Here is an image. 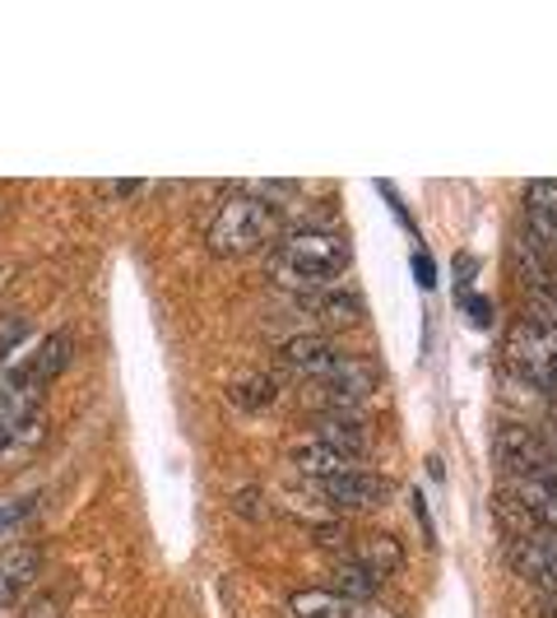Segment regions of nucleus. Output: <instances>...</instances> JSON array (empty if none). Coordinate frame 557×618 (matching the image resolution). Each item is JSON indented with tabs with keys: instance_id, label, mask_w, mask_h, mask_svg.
Instances as JSON below:
<instances>
[{
	"instance_id": "obj_19",
	"label": "nucleus",
	"mask_w": 557,
	"mask_h": 618,
	"mask_svg": "<svg viewBox=\"0 0 557 618\" xmlns=\"http://www.w3.org/2000/svg\"><path fill=\"white\" fill-rule=\"evenodd\" d=\"M65 363H70V335H65V331H61V335H47L42 349L28 358V368H33V376H38L42 386L57 382V376L65 372Z\"/></svg>"
},
{
	"instance_id": "obj_14",
	"label": "nucleus",
	"mask_w": 557,
	"mask_h": 618,
	"mask_svg": "<svg viewBox=\"0 0 557 618\" xmlns=\"http://www.w3.org/2000/svg\"><path fill=\"white\" fill-rule=\"evenodd\" d=\"M293 466H298V470L311 479V484H317V479H335V474L358 470V460H348V456H339V452H330L325 442L307 437V442L293 446Z\"/></svg>"
},
{
	"instance_id": "obj_10",
	"label": "nucleus",
	"mask_w": 557,
	"mask_h": 618,
	"mask_svg": "<svg viewBox=\"0 0 557 618\" xmlns=\"http://www.w3.org/2000/svg\"><path fill=\"white\" fill-rule=\"evenodd\" d=\"M311 437L325 442L330 452H339L348 460H358L362 466V456L372 452V433H368V423L358 419V409H325V415L317 419V428H311Z\"/></svg>"
},
{
	"instance_id": "obj_21",
	"label": "nucleus",
	"mask_w": 557,
	"mask_h": 618,
	"mask_svg": "<svg viewBox=\"0 0 557 618\" xmlns=\"http://www.w3.org/2000/svg\"><path fill=\"white\" fill-rule=\"evenodd\" d=\"M525 219H553L557 223V182H530L525 186Z\"/></svg>"
},
{
	"instance_id": "obj_24",
	"label": "nucleus",
	"mask_w": 557,
	"mask_h": 618,
	"mask_svg": "<svg viewBox=\"0 0 557 618\" xmlns=\"http://www.w3.org/2000/svg\"><path fill=\"white\" fill-rule=\"evenodd\" d=\"M38 507V497H20V503H5L0 507V530H10V526H24V517Z\"/></svg>"
},
{
	"instance_id": "obj_6",
	"label": "nucleus",
	"mask_w": 557,
	"mask_h": 618,
	"mask_svg": "<svg viewBox=\"0 0 557 618\" xmlns=\"http://www.w3.org/2000/svg\"><path fill=\"white\" fill-rule=\"evenodd\" d=\"M376 386H381L376 363H368V358H348V354H339L335 363L317 376V391L335 409H358L368 396H376Z\"/></svg>"
},
{
	"instance_id": "obj_1",
	"label": "nucleus",
	"mask_w": 557,
	"mask_h": 618,
	"mask_svg": "<svg viewBox=\"0 0 557 618\" xmlns=\"http://www.w3.org/2000/svg\"><path fill=\"white\" fill-rule=\"evenodd\" d=\"M348 270V243L330 228H288L284 243L274 247V274L284 280L293 294H307V288H325L335 284Z\"/></svg>"
},
{
	"instance_id": "obj_18",
	"label": "nucleus",
	"mask_w": 557,
	"mask_h": 618,
	"mask_svg": "<svg viewBox=\"0 0 557 618\" xmlns=\"http://www.w3.org/2000/svg\"><path fill=\"white\" fill-rule=\"evenodd\" d=\"M288 605L298 618H354V605L339 600L335 591H293Z\"/></svg>"
},
{
	"instance_id": "obj_22",
	"label": "nucleus",
	"mask_w": 557,
	"mask_h": 618,
	"mask_svg": "<svg viewBox=\"0 0 557 618\" xmlns=\"http://www.w3.org/2000/svg\"><path fill=\"white\" fill-rule=\"evenodd\" d=\"M24 335H28V325H24V321H10V325H0V372L10 368V354L24 345Z\"/></svg>"
},
{
	"instance_id": "obj_2",
	"label": "nucleus",
	"mask_w": 557,
	"mask_h": 618,
	"mask_svg": "<svg viewBox=\"0 0 557 618\" xmlns=\"http://www.w3.org/2000/svg\"><path fill=\"white\" fill-rule=\"evenodd\" d=\"M274 205L260 200L251 191L228 196L219 205V214L209 219V251L214 256H251L256 247L270 243V233L278 228L274 223Z\"/></svg>"
},
{
	"instance_id": "obj_15",
	"label": "nucleus",
	"mask_w": 557,
	"mask_h": 618,
	"mask_svg": "<svg viewBox=\"0 0 557 618\" xmlns=\"http://www.w3.org/2000/svg\"><path fill=\"white\" fill-rule=\"evenodd\" d=\"M298 298L302 312L321 317V321H354L362 317V302L358 294H348V288H307V294H293Z\"/></svg>"
},
{
	"instance_id": "obj_5",
	"label": "nucleus",
	"mask_w": 557,
	"mask_h": 618,
	"mask_svg": "<svg viewBox=\"0 0 557 618\" xmlns=\"http://www.w3.org/2000/svg\"><path fill=\"white\" fill-rule=\"evenodd\" d=\"M507 563L511 572H520L539 591H557V530L548 526H534L525 535H511L507 540Z\"/></svg>"
},
{
	"instance_id": "obj_20",
	"label": "nucleus",
	"mask_w": 557,
	"mask_h": 618,
	"mask_svg": "<svg viewBox=\"0 0 557 618\" xmlns=\"http://www.w3.org/2000/svg\"><path fill=\"white\" fill-rule=\"evenodd\" d=\"M274 391H278V382H274L270 372H247L242 382L228 386V400H233L237 409H265V405L274 400Z\"/></svg>"
},
{
	"instance_id": "obj_23",
	"label": "nucleus",
	"mask_w": 557,
	"mask_h": 618,
	"mask_svg": "<svg viewBox=\"0 0 557 618\" xmlns=\"http://www.w3.org/2000/svg\"><path fill=\"white\" fill-rule=\"evenodd\" d=\"M65 614V595H38V600H28V609L20 614V618H61Z\"/></svg>"
},
{
	"instance_id": "obj_3",
	"label": "nucleus",
	"mask_w": 557,
	"mask_h": 618,
	"mask_svg": "<svg viewBox=\"0 0 557 618\" xmlns=\"http://www.w3.org/2000/svg\"><path fill=\"white\" fill-rule=\"evenodd\" d=\"M507 363H511V372L525 376V382L557 391V331L544 321L520 317L507 331Z\"/></svg>"
},
{
	"instance_id": "obj_9",
	"label": "nucleus",
	"mask_w": 557,
	"mask_h": 618,
	"mask_svg": "<svg viewBox=\"0 0 557 618\" xmlns=\"http://www.w3.org/2000/svg\"><path fill=\"white\" fill-rule=\"evenodd\" d=\"M335 358H339V349L330 345L325 331H298V335H288L284 345H278L274 363L284 372H293V376H311V382H317V376L335 363Z\"/></svg>"
},
{
	"instance_id": "obj_17",
	"label": "nucleus",
	"mask_w": 557,
	"mask_h": 618,
	"mask_svg": "<svg viewBox=\"0 0 557 618\" xmlns=\"http://www.w3.org/2000/svg\"><path fill=\"white\" fill-rule=\"evenodd\" d=\"M358 563L381 581V577H391V572L405 568V548H399L395 535H381V530H376V535H368L358 544Z\"/></svg>"
},
{
	"instance_id": "obj_4",
	"label": "nucleus",
	"mask_w": 557,
	"mask_h": 618,
	"mask_svg": "<svg viewBox=\"0 0 557 618\" xmlns=\"http://www.w3.org/2000/svg\"><path fill=\"white\" fill-rule=\"evenodd\" d=\"M497 460L511 474H530V479H553L557 484V442L534 433L520 423H502L497 428Z\"/></svg>"
},
{
	"instance_id": "obj_11",
	"label": "nucleus",
	"mask_w": 557,
	"mask_h": 618,
	"mask_svg": "<svg viewBox=\"0 0 557 618\" xmlns=\"http://www.w3.org/2000/svg\"><path fill=\"white\" fill-rule=\"evenodd\" d=\"M42 563H47V548L42 544H14L0 554V605L20 600L33 581L42 577Z\"/></svg>"
},
{
	"instance_id": "obj_16",
	"label": "nucleus",
	"mask_w": 557,
	"mask_h": 618,
	"mask_svg": "<svg viewBox=\"0 0 557 618\" xmlns=\"http://www.w3.org/2000/svg\"><path fill=\"white\" fill-rule=\"evenodd\" d=\"M330 591L348 600V605H368V600H376L381 581L362 568L358 558H344V563H335V572H330Z\"/></svg>"
},
{
	"instance_id": "obj_25",
	"label": "nucleus",
	"mask_w": 557,
	"mask_h": 618,
	"mask_svg": "<svg viewBox=\"0 0 557 618\" xmlns=\"http://www.w3.org/2000/svg\"><path fill=\"white\" fill-rule=\"evenodd\" d=\"M354 618H405V614H395L391 605H381V600H368V605H354Z\"/></svg>"
},
{
	"instance_id": "obj_8",
	"label": "nucleus",
	"mask_w": 557,
	"mask_h": 618,
	"mask_svg": "<svg viewBox=\"0 0 557 618\" xmlns=\"http://www.w3.org/2000/svg\"><path fill=\"white\" fill-rule=\"evenodd\" d=\"M42 382L33 376L28 363H10L0 372V437L10 433V428H20L33 409H42Z\"/></svg>"
},
{
	"instance_id": "obj_7",
	"label": "nucleus",
	"mask_w": 557,
	"mask_h": 618,
	"mask_svg": "<svg viewBox=\"0 0 557 618\" xmlns=\"http://www.w3.org/2000/svg\"><path fill=\"white\" fill-rule=\"evenodd\" d=\"M311 493H321L330 507H339V511H372L381 507L391 497V484L381 474L372 470H348V474H335V479H317V484H307Z\"/></svg>"
},
{
	"instance_id": "obj_12",
	"label": "nucleus",
	"mask_w": 557,
	"mask_h": 618,
	"mask_svg": "<svg viewBox=\"0 0 557 618\" xmlns=\"http://www.w3.org/2000/svg\"><path fill=\"white\" fill-rule=\"evenodd\" d=\"M42 446H47V415H42V409H33L20 428H10V433L0 437V470H5V474L24 470L28 460L42 452Z\"/></svg>"
},
{
	"instance_id": "obj_13",
	"label": "nucleus",
	"mask_w": 557,
	"mask_h": 618,
	"mask_svg": "<svg viewBox=\"0 0 557 618\" xmlns=\"http://www.w3.org/2000/svg\"><path fill=\"white\" fill-rule=\"evenodd\" d=\"M507 497L511 503H520L530 511V517L539 526H548L557 530V484L553 479H530V474H511V484H507Z\"/></svg>"
},
{
	"instance_id": "obj_26",
	"label": "nucleus",
	"mask_w": 557,
	"mask_h": 618,
	"mask_svg": "<svg viewBox=\"0 0 557 618\" xmlns=\"http://www.w3.org/2000/svg\"><path fill=\"white\" fill-rule=\"evenodd\" d=\"M102 186H108V196H135L145 182H102Z\"/></svg>"
}]
</instances>
